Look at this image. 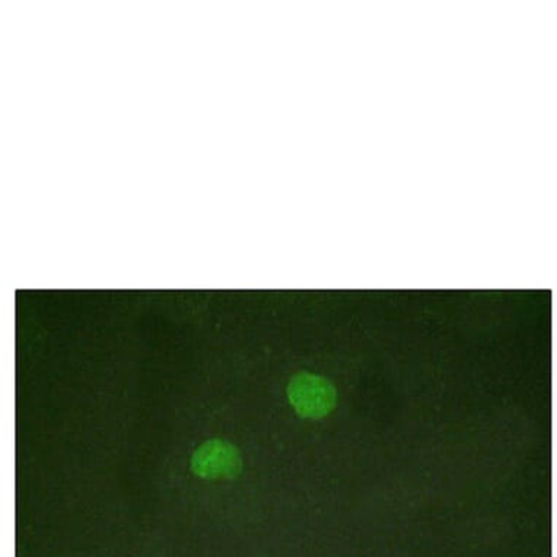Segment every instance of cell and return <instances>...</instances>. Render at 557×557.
Masks as SVG:
<instances>
[{
	"label": "cell",
	"instance_id": "cell-1",
	"mask_svg": "<svg viewBox=\"0 0 557 557\" xmlns=\"http://www.w3.org/2000/svg\"><path fill=\"white\" fill-rule=\"evenodd\" d=\"M288 398L299 418L320 421L336 409L338 397L332 381L301 371L289 380Z\"/></svg>",
	"mask_w": 557,
	"mask_h": 557
},
{
	"label": "cell",
	"instance_id": "cell-2",
	"mask_svg": "<svg viewBox=\"0 0 557 557\" xmlns=\"http://www.w3.org/2000/svg\"><path fill=\"white\" fill-rule=\"evenodd\" d=\"M243 457L237 445L225 440H209L193 453L191 473L206 480H235L243 473Z\"/></svg>",
	"mask_w": 557,
	"mask_h": 557
}]
</instances>
